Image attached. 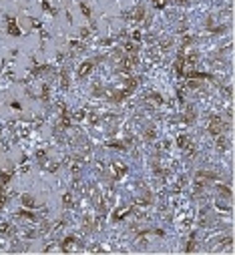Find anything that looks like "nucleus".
Masks as SVG:
<instances>
[{
  "label": "nucleus",
  "instance_id": "1",
  "mask_svg": "<svg viewBox=\"0 0 235 255\" xmlns=\"http://www.w3.org/2000/svg\"><path fill=\"white\" fill-rule=\"evenodd\" d=\"M8 30H10V34H14V36H18V34H20V30L16 28V24L12 22V20H8Z\"/></svg>",
  "mask_w": 235,
  "mask_h": 255
},
{
  "label": "nucleus",
  "instance_id": "2",
  "mask_svg": "<svg viewBox=\"0 0 235 255\" xmlns=\"http://www.w3.org/2000/svg\"><path fill=\"white\" fill-rule=\"evenodd\" d=\"M91 69H93V62H84V65H83V69L79 70V74H80V76H84V74H87Z\"/></svg>",
  "mask_w": 235,
  "mask_h": 255
},
{
  "label": "nucleus",
  "instance_id": "3",
  "mask_svg": "<svg viewBox=\"0 0 235 255\" xmlns=\"http://www.w3.org/2000/svg\"><path fill=\"white\" fill-rule=\"evenodd\" d=\"M80 8H83L84 16H87V18H88V16H91V10H88V6H87V4H80Z\"/></svg>",
  "mask_w": 235,
  "mask_h": 255
}]
</instances>
